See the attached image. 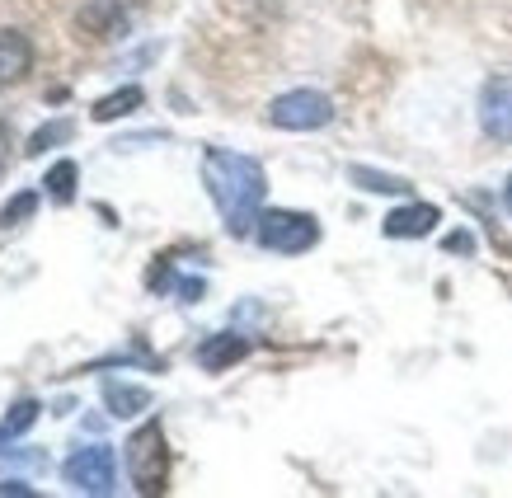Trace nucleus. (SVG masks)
Masks as SVG:
<instances>
[{
    "instance_id": "obj_15",
    "label": "nucleus",
    "mask_w": 512,
    "mask_h": 498,
    "mask_svg": "<svg viewBox=\"0 0 512 498\" xmlns=\"http://www.w3.org/2000/svg\"><path fill=\"white\" fill-rule=\"evenodd\" d=\"M33 207H38V193H19L15 203H10L5 212H0V231H5V226H19V221L29 217Z\"/></svg>"
},
{
    "instance_id": "obj_2",
    "label": "nucleus",
    "mask_w": 512,
    "mask_h": 498,
    "mask_svg": "<svg viewBox=\"0 0 512 498\" xmlns=\"http://www.w3.org/2000/svg\"><path fill=\"white\" fill-rule=\"evenodd\" d=\"M127 480L137 494H165L170 484V447H165V428L160 423H141L127 437Z\"/></svg>"
},
{
    "instance_id": "obj_11",
    "label": "nucleus",
    "mask_w": 512,
    "mask_h": 498,
    "mask_svg": "<svg viewBox=\"0 0 512 498\" xmlns=\"http://www.w3.org/2000/svg\"><path fill=\"white\" fill-rule=\"evenodd\" d=\"M141 99H146V94H141L137 85H127V90H118V94H104V99L94 104V123H113V118H127V113H137Z\"/></svg>"
},
{
    "instance_id": "obj_12",
    "label": "nucleus",
    "mask_w": 512,
    "mask_h": 498,
    "mask_svg": "<svg viewBox=\"0 0 512 498\" xmlns=\"http://www.w3.org/2000/svg\"><path fill=\"white\" fill-rule=\"evenodd\" d=\"M353 184L367 188V193H409V179H400V174H381V170H367V165H353Z\"/></svg>"
},
{
    "instance_id": "obj_14",
    "label": "nucleus",
    "mask_w": 512,
    "mask_h": 498,
    "mask_svg": "<svg viewBox=\"0 0 512 498\" xmlns=\"http://www.w3.org/2000/svg\"><path fill=\"white\" fill-rule=\"evenodd\" d=\"M33 423H38V400H19V405L5 414V423H0V447L15 442L19 433H29Z\"/></svg>"
},
{
    "instance_id": "obj_6",
    "label": "nucleus",
    "mask_w": 512,
    "mask_h": 498,
    "mask_svg": "<svg viewBox=\"0 0 512 498\" xmlns=\"http://www.w3.org/2000/svg\"><path fill=\"white\" fill-rule=\"evenodd\" d=\"M480 127H484V137L512 146V76L484 80V90H480Z\"/></svg>"
},
{
    "instance_id": "obj_3",
    "label": "nucleus",
    "mask_w": 512,
    "mask_h": 498,
    "mask_svg": "<svg viewBox=\"0 0 512 498\" xmlns=\"http://www.w3.org/2000/svg\"><path fill=\"white\" fill-rule=\"evenodd\" d=\"M254 235H259V245H264L268 254H306V249L320 240V226H315V217H306V212L268 207V212H259Z\"/></svg>"
},
{
    "instance_id": "obj_10",
    "label": "nucleus",
    "mask_w": 512,
    "mask_h": 498,
    "mask_svg": "<svg viewBox=\"0 0 512 498\" xmlns=\"http://www.w3.org/2000/svg\"><path fill=\"white\" fill-rule=\"evenodd\" d=\"M104 405H109V414H118V419H132V414H141V409L151 405V390L123 386V381H104Z\"/></svg>"
},
{
    "instance_id": "obj_8",
    "label": "nucleus",
    "mask_w": 512,
    "mask_h": 498,
    "mask_svg": "<svg viewBox=\"0 0 512 498\" xmlns=\"http://www.w3.org/2000/svg\"><path fill=\"white\" fill-rule=\"evenodd\" d=\"M33 71V43L19 29H0V90L19 85Z\"/></svg>"
},
{
    "instance_id": "obj_1",
    "label": "nucleus",
    "mask_w": 512,
    "mask_h": 498,
    "mask_svg": "<svg viewBox=\"0 0 512 498\" xmlns=\"http://www.w3.org/2000/svg\"><path fill=\"white\" fill-rule=\"evenodd\" d=\"M202 184H207V193H212V203H217V212H221V221H226L231 235H249L259 226L268 174L254 156L212 146V151L202 156Z\"/></svg>"
},
{
    "instance_id": "obj_16",
    "label": "nucleus",
    "mask_w": 512,
    "mask_h": 498,
    "mask_svg": "<svg viewBox=\"0 0 512 498\" xmlns=\"http://www.w3.org/2000/svg\"><path fill=\"white\" fill-rule=\"evenodd\" d=\"M62 137H71V123H52V127H38V132H33V141H29V156H38L43 146H52V141H62Z\"/></svg>"
},
{
    "instance_id": "obj_17",
    "label": "nucleus",
    "mask_w": 512,
    "mask_h": 498,
    "mask_svg": "<svg viewBox=\"0 0 512 498\" xmlns=\"http://www.w3.org/2000/svg\"><path fill=\"white\" fill-rule=\"evenodd\" d=\"M5 170H10V132L0 123V179H5Z\"/></svg>"
},
{
    "instance_id": "obj_7",
    "label": "nucleus",
    "mask_w": 512,
    "mask_h": 498,
    "mask_svg": "<svg viewBox=\"0 0 512 498\" xmlns=\"http://www.w3.org/2000/svg\"><path fill=\"white\" fill-rule=\"evenodd\" d=\"M437 221H442V212H437L433 203H409V207H395V212L381 221V231H386L390 240H423V235L437 231Z\"/></svg>"
},
{
    "instance_id": "obj_13",
    "label": "nucleus",
    "mask_w": 512,
    "mask_h": 498,
    "mask_svg": "<svg viewBox=\"0 0 512 498\" xmlns=\"http://www.w3.org/2000/svg\"><path fill=\"white\" fill-rule=\"evenodd\" d=\"M47 193H52V203H71L76 198V160H57L52 170H47Z\"/></svg>"
},
{
    "instance_id": "obj_19",
    "label": "nucleus",
    "mask_w": 512,
    "mask_h": 498,
    "mask_svg": "<svg viewBox=\"0 0 512 498\" xmlns=\"http://www.w3.org/2000/svg\"><path fill=\"white\" fill-rule=\"evenodd\" d=\"M503 203H508V212H512V179H508V188H503Z\"/></svg>"
},
{
    "instance_id": "obj_5",
    "label": "nucleus",
    "mask_w": 512,
    "mask_h": 498,
    "mask_svg": "<svg viewBox=\"0 0 512 498\" xmlns=\"http://www.w3.org/2000/svg\"><path fill=\"white\" fill-rule=\"evenodd\" d=\"M62 480L71 484L76 494H113V489H118V461H113V447H104V442L76 447V452L62 461Z\"/></svg>"
},
{
    "instance_id": "obj_9",
    "label": "nucleus",
    "mask_w": 512,
    "mask_h": 498,
    "mask_svg": "<svg viewBox=\"0 0 512 498\" xmlns=\"http://www.w3.org/2000/svg\"><path fill=\"white\" fill-rule=\"evenodd\" d=\"M249 353V343L240 339V334H212V339L198 348V362L202 372H226L231 362H240Z\"/></svg>"
},
{
    "instance_id": "obj_4",
    "label": "nucleus",
    "mask_w": 512,
    "mask_h": 498,
    "mask_svg": "<svg viewBox=\"0 0 512 498\" xmlns=\"http://www.w3.org/2000/svg\"><path fill=\"white\" fill-rule=\"evenodd\" d=\"M268 123L282 132H320L334 123V99L320 90H287L268 104Z\"/></svg>"
},
{
    "instance_id": "obj_18",
    "label": "nucleus",
    "mask_w": 512,
    "mask_h": 498,
    "mask_svg": "<svg viewBox=\"0 0 512 498\" xmlns=\"http://www.w3.org/2000/svg\"><path fill=\"white\" fill-rule=\"evenodd\" d=\"M0 494H33V489L24 480H5V484H0Z\"/></svg>"
}]
</instances>
